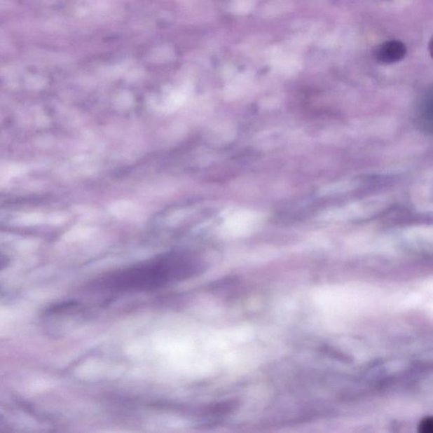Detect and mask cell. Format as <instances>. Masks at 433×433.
I'll return each mask as SVG.
<instances>
[{"label": "cell", "instance_id": "6da1fadb", "mask_svg": "<svg viewBox=\"0 0 433 433\" xmlns=\"http://www.w3.org/2000/svg\"><path fill=\"white\" fill-rule=\"evenodd\" d=\"M199 271V267L193 264L167 261L114 273L101 277L95 285L117 292L150 291L190 279Z\"/></svg>", "mask_w": 433, "mask_h": 433}, {"label": "cell", "instance_id": "7a4b0ae2", "mask_svg": "<svg viewBox=\"0 0 433 433\" xmlns=\"http://www.w3.org/2000/svg\"><path fill=\"white\" fill-rule=\"evenodd\" d=\"M406 55V47L399 41H390L382 45L378 52V59L383 63H394Z\"/></svg>", "mask_w": 433, "mask_h": 433}, {"label": "cell", "instance_id": "3957f363", "mask_svg": "<svg viewBox=\"0 0 433 433\" xmlns=\"http://www.w3.org/2000/svg\"><path fill=\"white\" fill-rule=\"evenodd\" d=\"M109 209L113 215L121 219H136L142 215L140 207L130 201L114 202L109 206Z\"/></svg>", "mask_w": 433, "mask_h": 433}, {"label": "cell", "instance_id": "277c9868", "mask_svg": "<svg viewBox=\"0 0 433 433\" xmlns=\"http://www.w3.org/2000/svg\"><path fill=\"white\" fill-rule=\"evenodd\" d=\"M419 125L425 132H432V95L429 92L422 101L419 109Z\"/></svg>", "mask_w": 433, "mask_h": 433}, {"label": "cell", "instance_id": "5b68a950", "mask_svg": "<svg viewBox=\"0 0 433 433\" xmlns=\"http://www.w3.org/2000/svg\"><path fill=\"white\" fill-rule=\"evenodd\" d=\"M433 431L432 418H425L419 425V432L422 433H432Z\"/></svg>", "mask_w": 433, "mask_h": 433}, {"label": "cell", "instance_id": "8992f818", "mask_svg": "<svg viewBox=\"0 0 433 433\" xmlns=\"http://www.w3.org/2000/svg\"><path fill=\"white\" fill-rule=\"evenodd\" d=\"M40 219L41 216L38 214H29L24 216L20 221L23 224H36L40 222Z\"/></svg>", "mask_w": 433, "mask_h": 433}, {"label": "cell", "instance_id": "52a82bcc", "mask_svg": "<svg viewBox=\"0 0 433 433\" xmlns=\"http://www.w3.org/2000/svg\"><path fill=\"white\" fill-rule=\"evenodd\" d=\"M4 427V424L1 422V420H0V431H2V427Z\"/></svg>", "mask_w": 433, "mask_h": 433}, {"label": "cell", "instance_id": "ba28073f", "mask_svg": "<svg viewBox=\"0 0 433 433\" xmlns=\"http://www.w3.org/2000/svg\"><path fill=\"white\" fill-rule=\"evenodd\" d=\"M4 265H5V263H4L3 261H0V269L3 268Z\"/></svg>", "mask_w": 433, "mask_h": 433}]
</instances>
